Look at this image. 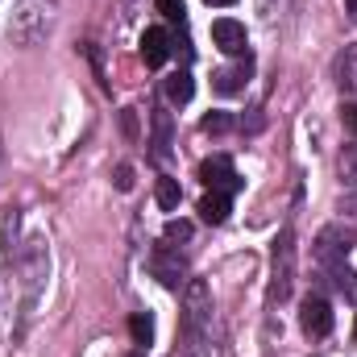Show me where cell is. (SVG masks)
Listing matches in <instances>:
<instances>
[{
	"instance_id": "obj_21",
	"label": "cell",
	"mask_w": 357,
	"mask_h": 357,
	"mask_svg": "<svg viewBox=\"0 0 357 357\" xmlns=\"http://www.w3.org/2000/svg\"><path fill=\"white\" fill-rule=\"evenodd\" d=\"M341 178H345L349 187H357V146H349V150L341 154Z\"/></svg>"
},
{
	"instance_id": "obj_9",
	"label": "cell",
	"mask_w": 357,
	"mask_h": 357,
	"mask_svg": "<svg viewBox=\"0 0 357 357\" xmlns=\"http://www.w3.org/2000/svg\"><path fill=\"white\" fill-rule=\"evenodd\" d=\"M175 357H212V328H178Z\"/></svg>"
},
{
	"instance_id": "obj_7",
	"label": "cell",
	"mask_w": 357,
	"mask_h": 357,
	"mask_svg": "<svg viewBox=\"0 0 357 357\" xmlns=\"http://www.w3.org/2000/svg\"><path fill=\"white\" fill-rule=\"evenodd\" d=\"M212 42L225 54H245V25L233 17H220V21H212Z\"/></svg>"
},
{
	"instance_id": "obj_4",
	"label": "cell",
	"mask_w": 357,
	"mask_h": 357,
	"mask_svg": "<svg viewBox=\"0 0 357 357\" xmlns=\"http://www.w3.org/2000/svg\"><path fill=\"white\" fill-rule=\"evenodd\" d=\"M199 178H204V187H212V191H220V195H233V191H241V175L233 171V162H229L225 154H216V158H204V162H199Z\"/></svg>"
},
{
	"instance_id": "obj_25",
	"label": "cell",
	"mask_w": 357,
	"mask_h": 357,
	"mask_svg": "<svg viewBox=\"0 0 357 357\" xmlns=\"http://www.w3.org/2000/svg\"><path fill=\"white\" fill-rule=\"evenodd\" d=\"M341 212H345V216H357V195H345V199H341Z\"/></svg>"
},
{
	"instance_id": "obj_23",
	"label": "cell",
	"mask_w": 357,
	"mask_h": 357,
	"mask_svg": "<svg viewBox=\"0 0 357 357\" xmlns=\"http://www.w3.org/2000/svg\"><path fill=\"white\" fill-rule=\"evenodd\" d=\"M121 129H125V137H137V116H133V108L121 112Z\"/></svg>"
},
{
	"instance_id": "obj_24",
	"label": "cell",
	"mask_w": 357,
	"mask_h": 357,
	"mask_svg": "<svg viewBox=\"0 0 357 357\" xmlns=\"http://www.w3.org/2000/svg\"><path fill=\"white\" fill-rule=\"evenodd\" d=\"M341 116H345V125H349V133L357 137V104H345V112H341Z\"/></svg>"
},
{
	"instance_id": "obj_30",
	"label": "cell",
	"mask_w": 357,
	"mask_h": 357,
	"mask_svg": "<svg viewBox=\"0 0 357 357\" xmlns=\"http://www.w3.org/2000/svg\"><path fill=\"white\" fill-rule=\"evenodd\" d=\"M354 337H357V328H354Z\"/></svg>"
},
{
	"instance_id": "obj_12",
	"label": "cell",
	"mask_w": 357,
	"mask_h": 357,
	"mask_svg": "<svg viewBox=\"0 0 357 357\" xmlns=\"http://www.w3.org/2000/svg\"><path fill=\"white\" fill-rule=\"evenodd\" d=\"M229 195H220V191H208L204 199H199V220H208V225H225L229 220Z\"/></svg>"
},
{
	"instance_id": "obj_14",
	"label": "cell",
	"mask_w": 357,
	"mask_h": 357,
	"mask_svg": "<svg viewBox=\"0 0 357 357\" xmlns=\"http://www.w3.org/2000/svg\"><path fill=\"white\" fill-rule=\"evenodd\" d=\"M154 158H171V112H154Z\"/></svg>"
},
{
	"instance_id": "obj_16",
	"label": "cell",
	"mask_w": 357,
	"mask_h": 357,
	"mask_svg": "<svg viewBox=\"0 0 357 357\" xmlns=\"http://www.w3.org/2000/svg\"><path fill=\"white\" fill-rule=\"evenodd\" d=\"M328 274H333L337 291H341V295H345L349 303H357V274H354V270H349L345 262H341V266H328Z\"/></svg>"
},
{
	"instance_id": "obj_10",
	"label": "cell",
	"mask_w": 357,
	"mask_h": 357,
	"mask_svg": "<svg viewBox=\"0 0 357 357\" xmlns=\"http://www.w3.org/2000/svg\"><path fill=\"white\" fill-rule=\"evenodd\" d=\"M250 71H254V63H250V59H245V63H237V67H225V71H216V75H212V88L220 91V96H233V91L245 88Z\"/></svg>"
},
{
	"instance_id": "obj_27",
	"label": "cell",
	"mask_w": 357,
	"mask_h": 357,
	"mask_svg": "<svg viewBox=\"0 0 357 357\" xmlns=\"http://www.w3.org/2000/svg\"><path fill=\"white\" fill-rule=\"evenodd\" d=\"M208 4H233V0H208Z\"/></svg>"
},
{
	"instance_id": "obj_3",
	"label": "cell",
	"mask_w": 357,
	"mask_h": 357,
	"mask_svg": "<svg viewBox=\"0 0 357 357\" xmlns=\"http://www.w3.org/2000/svg\"><path fill=\"white\" fill-rule=\"evenodd\" d=\"M150 274L167 287V291H178L183 282H187V258L178 254V245H154V254H150Z\"/></svg>"
},
{
	"instance_id": "obj_18",
	"label": "cell",
	"mask_w": 357,
	"mask_h": 357,
	"mask_svg": "<svg viewBox=\"0 0 357 357\" xmlns=\"http://www.w3.org/2000/svg\"><path fill=\"white\" fill-rule=\"evenodd\" d=\"M162 241H167V245H187V241H191V220H167Z\"/></svg>"
},
{
	"instance_id": "obj_29",
	"label": "cell",
	"mask_w": 357,
	"mask_h": 357,
	"mask_svg": "<svg viewBox=\"0 0 357 357\" xmlns=\"http://www.w3.org/2000/svg\"><path fill=\"white\" fill-rule=\"evenodd\" d=\"M0 154H4V146H0Z\"/></svg>"
},
{
	"instance_id": "obj_5",
	"label": "cell",
	"mask_w": 357,
	"mask_h": 357,
	"mask_svg": "<svg viewBox=\"0 0 357 357\" xmlns=\"http://www.w3.org/2000/svg\"><path fill=\"white\" fill-rule=\"evenodd\" d=\"M299 324H303L307 337H328L333 333V307H328V299L324 295H307L303 307H299Z\"/></svg>"
},
{
	"instance_id": "obj_11",
	"label": "cell",
	"mask_w": 357,
	"mask_h": 357,
	"mask_svg": "<svg viewBox=\"0 0 357 357\" xmlns=\"http://www.w3.org/2000/svg\"><path fill=\"white\" fill-rule=\"evenodd\" d=\"M333 75H337V84H341L345 91H357V46H345V50L337 54Z\"/></svg>"
},
{
	"instance_id": "obj_15",
	"label": "cell",
	"mask_w": 357,
	"mask_h": 357,
	"mask_svg": "<svg viewBox=\"0 0 357 357\" xmlns=\"http://www.w3.org/2000/svg\"><path fill=\"white\" fill-rule=\"evenodd\" d=\"M154 199H158V208H162V212H175L178 199H183V191H178V178H158V187H154Z\"/></svg>"
},
{
	"instance_id": "obj_8",
	"label": "cell",
	"mask_w": 357,
	"mask_h": 357,
	"mask_svg": "<svg viewBox=\"0 0 357 357\" xmlns=\"http://www.w3.org/2000/svg\"><path fill=\"white\" fill-rule=\"evenodd\" d=\"M142 59H146V67H162L167 59H171V33L167 29H146L142 33Z\"/></svg>"
},
{
	"instance_id": "obj_28",
	"label": "cell",
	"mask_w": 357,
	"mask_h": 357,
	"mask_svg": "<svg viewBox=\"0 0 357 357\" xmlns=\"http://www.w3.org/2000/svg\"><path fill=\"white\" fill-rule=\"evenodd\" d=\"M129 357H146V349H137V354H129Z\"/></svg>"
},
{
	"instance_id": "obj_6",
	"label": "cell",
	"mask_w": 357,
	"mask_h": 357,
	"mask_svg": "<svg viewBox=\"0 0 357 357\" xmlns=\"http://www.w3.org/2000/svg\"><path fill=\"white\" fill-rule=\"evenodd\" d=\"M316 258H320L324 266H341V262L349 258V233H345L341 225H328V229L316 237Z\"/></svg>"
},
{
	"instance_id": "obj_2",
	"label": "cell",
	"mask_w": 357,
	"mask_h": 357,
	"mask_svg": "<svg viewBox=\"0 0 357 357\" xmlns=\"http://www.w3.org/2000/svg\"><path fill=\"white\" fill-rule=\"evenodd\" d=\"M54 0H21L17 4V13H13V21H8V33L21 42V46H33V42H42L46 33H50V25H54Z\"/></svg>"
},
{
	"instance_id": "obj_22",
	"label": "cell",
	"mask_w": 357,
	"mask_h": 357,
	"mask_svg": "<svg viewBox=\"0 0 357 357\" xmlns=\"http://www.w3.org/2000/svg\"><path fill=\"white\" fill-rule=\"evenodd\" d=\"M112 178H116V191H133V167H129V162H121Z\"/></svg>"
},
{
	"instance_id": "obj_1",
	"label": "cell",
	"mask_w": 357,
	"mask_h": 357,
	"mask_svg": "<svg viewBox=\"0 0 357 357\" xmlns=\"http://www.w3.org/2000/svg\"><path fill=\"white\" fill-rule=\"evenodd\" d=\"M295 291V229H278L274 237V250H270V291L266 303L270 307H282Z\"/></svg>"
},
{
	"instance_id": "obj_13",
	"label": "cell",
	"mask_w": 357,
	"mask_h": 357,
	"mask_svg": "<svg viewBox=\"0 0 357 357\" xmlns=\"http://www.w3.org/2000/svg\"><path fill=\"white\" fill-rule=\"evenodd\" d=\"M162 91H167V100H171V104H187V100L195 96V84H191V71H175V75H167V84H162Z\"/></svg>"
},
{
	"instance_id": "obj_17",
	"label": "cell",
	"mask_w": 357,
	"mask_h": 357,
	"mask_svg": "<svg viewBox=\"0 0 357 357\" xmlns=\"http://www.w3.org/2000/svg\"><path fill=\"white\" fill-rule=\"evenodd\" d=\"M129 333H133V341L146 349V345L154 341V320H150L146 312H133V316H129Z\"/></svg>"
},
{
	"instance_id": "obj_19",
	"label": "cell",
	"mask_w": 357,
	"mask_h": 357,
	"mask_svg": "<svg viewBox=\"0 0 357 357\" xmlns=\"http://www.w3.org/2000/svg\"><path fill=\"white\" fill-rule=\"evenodd\" d=\"M199 129H204V133H229V129H233V116H229V112H208V116L199 121Z\"/></svg>"
},
{
	"instance_id": "obj_20",
	"label": "cell",
	"mask_w": 357,
	"mask_h": 357,
	"mask_svg": "<svg viewBox=\"0 0 357 357\" xmlns=\"http://www.w3.org/2000/svg\"><path fill=\"white\" fill-rule=\"evenodd\" d=\"M154 8H158L167 21H178V25L187 21V8H183V0H154Z\"/></svg>"
},
{
	"instance_id": "obj_26",
	"label": "cell",
	"mask_w": 357,
	"mask_h": 357,
	"mask_svg": "<svg viewBox=\"0 0 357 357\" xmlns=\"http://www.w3.org/2000/svg\"><path fill=\"white\" fill-rule=\"evenodd\" d=\"M345 4H349V17L357 21V0H345Z\"/></svg>"
}]
</instances>
